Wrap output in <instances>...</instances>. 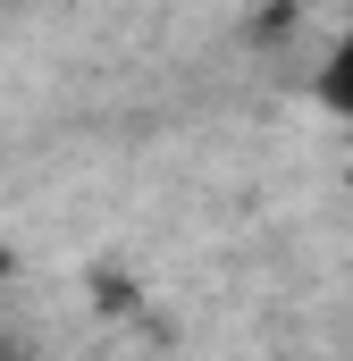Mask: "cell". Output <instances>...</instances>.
I'll return each instance as SVG.
<instances>
[{
    "label": "cell",
    "instance_id": "cell-1",
    "mask_svg": "<svg viewBox=\"0 0 353 361\" xmlns=\"http://www.w3.org/2000/svg\"><path fill=\"white\" fill-rule=\"evenodd\" d=\"M311 92H320V109H337V118L353 126V0H345V25H337V42H328V59H320Z\"/></svg>",
    "mask_w": 353,
    "mask_h": 361
}]
</instances>
